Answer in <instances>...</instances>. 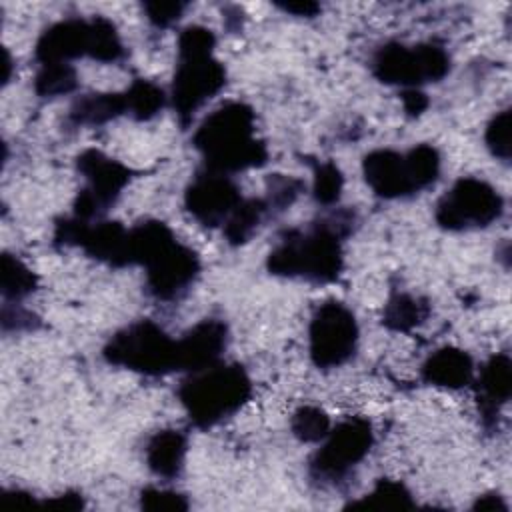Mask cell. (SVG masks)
Masks as SVG:
<instances>
[{
  "label": "cell",
  "instance_id": "26",
  "mask_svg": "<svg viewBox=\"0 0 512 512\" xmlns=\"http://www.w3.org/2000/svg\"><path fill=\"white\" fill-rule=\"evenodd\" d=\"M312 174H314V180H312L314 202L324 208L338 204L344 188V176L338 164L332 160H324V162L318 160L312 164Z\"/></svg>",
  "mask_w": 512,
  "mask_h": 512
},
{
  "label": "cell",
  "instance_id": "6",
  "mask_svg": "<svg viewBox=\"0 0 512 512\" xmlns=\"http://www.w3.org/2000/svg\"><path fill=\"white\" fill-rule=\"evenodd\" d=\"M126 48L108 18L96 14L92 18H64L50 24L36 40L34 60L44 64H70V60L92 58L96 62L114 64L124 60Z\"/></svg>",
  "mask_w": 512,
  "mask_h": 512
},
{
  "label": "cell",
  "instance_id": "10",
  "mask_svg": "<svg viewBox=\"0 0 512 512\" xmlns=\"http://www.w3.org/2000/svg\"><path fill=\"white\" fill-rule=\"evenodd\" d=\"M370 68L382 84L406 90L440 82L450 72L452 62L440 44L420 42L408 46L392 40L374 52Z\"/></svg>",
  "mask_w": 512,
  "mask_h": 512
},
{
  "label": "cell",
  "instance_id": "36",
  "mask_svg": "<svg viewBox=\"0 0 512 512\" xmlns=\"http://www.w3.org/2000/svg\"><path fill=\"white\" fill-rule=\"evenodd\" d=\"M276 6L286 12L294 14L298 18H314L320 12V4L310 2V0H300V2H276Z\"/></svg>",
  "mask_w": 512,
  "mask_h": 512
},
{
  "label": "cell",
  "instance_id": "23",
  "mask_svg": "<svg viewBox=\"0 0 512 512\" xmlns=\"http://www.w3.org/2000/svg\"><path fill=\"white\" fill-rule=\"evenodd\" d=\"M124 92L128 102V116L136 122H148L156 118L168 102L164 88L144 78H136Z\"/></svg>",
  "mask_w": 512,
  "mask_h": 512
},
{
  "label": "cell",
  "instance_id": "15",
  "mask_svg": "<svg viewBox=\"0 0 512 512\" xmlns=\"http://www.w3.org/2000/svg\"><path fill=\"white\" fill-rule=\"evenodd\" d=\"M228 326L220 318H204L178 338V372H200L222 362L228 346Z\"/></svg>",
  "mask_w": 512,
  "mask_h": 512
},
{
  "label": "cell",
  "instance_id": "34",
  "mask_svg": "<svg viewBox=\"0 0 512 512\" xmlns=\"http://www.w3.org/2000/svg\"><path fill=\"white\" fill-rule=\"evenodd\" d=\"M42 504L50 506V508H58V510H80V508H84V498L76 490H66L58 496L42 500Z\"/></svg>",
  "mask_w": 512,
  "mask_h": 512
},
{
  "label": "cell",
  "instance_id": "4",
  "mask_svg": "<svg viewBox=\"0 0 512 512\" xmlns=\"http://www.w3.org/2000/svg\"><path fill=\"white\" fill-rule=\"evenodd\" d=\"M216 36L210 28L190 24L178 34V58L170 86V104L182 130L228 80L224 64L214 58Z\"/></svg>",
  "mask_w": 512,
  "mask_h": 512
},
{
  "label": "cell",
  "instance_id": "35",
  "mask_svg": "<svg viewBox=\"0 0 512 512\" xmlns=\"http://www.w3.org/2000/svg\"><path fill=\"white\" fill-rule=\"evenodd\" d=\"M470 508L474 512H508V504H506L504 496L498 492H486V494L478 496Z\"/></svg>",
  "mask_w": 512,
  "mask_h": 512
},
{
  "label": "cell",
  "instance_id": "39",
  "mask_svg": "<svg viewBox=\"0 0 512 512\" xmlns=\"http://www.w3.org/2000/svg\"><path fill=\"white\" fill-rule=\"evenodd\" d=\"M4 66H6V74H4V84L10 82V68H12V62H10V54L4 50Z\"/></svg>",
  "mask_w": 512,
  "mask_h": 512
},
{
  "label": "cell",
  "instance_id": "8",
  "mask_svg": "<svg viewBox=\"0 0 512 512\" xmlns=\"http://www.w3.org/2000/svg\"><path fill=\"white\" fill-rule=\"evenodd\" d=\"M102 358L144 376H166L178 372V338L154 320H134L106 340Z\"/></svg>",
  "mask_w": 512,
  "mask_h": 512
},
{
  "label": "cell",
  "instance_id": "31",
  "mask_svg": "<svg viewBox=\"0 0 512 512\" xmlns=\"http://www.w3.org/2000/svg\"><path fill=\"white\" fill-rule=\"evenodd\" d=\"M186 6H188L186 2H178V0L176 2H144L142 10L154 28L164 30L180 20Z\"/></svg>",
  "mask_w": 512,
  "mask_h": 512
},
{
  "label": "cell",
  "instance_id": "20",
  "mask_svg": "<svg viewBox=\"0 0 512 512\" xmlns=\"http://www.w3.org/2000/svg\"><path fill=\"white\" fill-rule=\"evenodd\" d=\"M268 218H274V214L264 196L242 198L238 208L222 226V234L230 246H242L256 234V230Z\"/></svg>",
  "mask_w": 512,
  "mask_h": 512
},
{
  "label": "cell",
  "instance_id": "3",
  "mask_svg": "<svg viewBox=\"0 0 512 512\" xmlns=\"http://www.w3.org/2000/svg\"><path fill=\"white\" fill-rule=\"evenodd\" d=\"M192 144L206 170L236 174L268 164V146L256 136L252 106L228 100L214 108L194 130Z\"/></svg>",
  "mask_w": 512,
  "mask_h": 512
},
{
  "label": "cell",
  "instance_id": "7",
  "mask_svg": "<svg viewBox=\"0 0 512 512\" xmlns=\"http://www.w3.org/2000/svg\"><path fill=\"white\" fill-rule=\"evenodd\" d=\"M440 152L432 144H416L406 152L376 148L362 158V176L382 200H402L436 184L440 176Z\"/></svg>",
  "mask_w": 512,
  "mask_h": 512
},
{
  "label": "cell",
  "instance_id": "17",
  "mask_svg": "<svg viewBox=\"0 0 512 512\" xmlns=\"http://www.w3.org/2000/svg\"><path fill=\"white\" fill-rule=\"evenodd\" d=\"M472 356L456 346H442L434 350L420 366V378L436 388L460 390L474 380Z\"/></svg>",
  "mask_w": 512,
  "mask_h": 512
},
{
  "label": "cell",
  "instance_id": "29",
  "mask_svg": "<svg viewBox=\"0 0 512 512\" xmlns=\"http://www.w3.org/2000/svg\"><path fill=\"white\" fill-rule=\"evenodd\" d=\"M510 118H512L510 108H504L488 120L484 130L486 148L496 160L504 164L510 162Z\"/></svg>",
  "mask_w": 512,
  "mask_h": 512
},
{
  "label": "cell",
  "instance_id": "16",
  "mask_svg": "<svg viewBox=\"0 0 512 512\" xmlns=\"http://www.w3.org/2000/svg\"><path fill=\"white\" fill-rule=\"evenodd\" d=\"M474 392L480 422L486 430H494L502 408L512 396V360L506 352L492 354L480 368L478 376L474 374Z\"/></svg>",
  "mask_w": 512,
  "mask_h": 512
},
{
  "label": "cell",
  "instance_id": "38",
  "mask_svg": "<svg viewBox=\"0 0 512 512\" xmlns=\"http://www.w3.org/2000/svg\"><path fill=\"white\" fill-rule=\"evenodd\" d=\"M4 498L10 502V500H16L18 504H32L36 502L34 500V494L22 490V488H10V490H4Z\"/></svg>",
  "mask_w": 512,
  "mask_h": 512
},
{
  "label": "cell",
  "instance_id": "2",
  "mask_svg": "<svg viewBox=\"0 0 512 512\" xmlns=\"http://www.w3.org/2000/svg\"><path fill=\"white\" fill-rule=\"evenodd\" d=\"M132 266L144 268V286L156 302L182 300L200 276L202 264L162 220H142L130 228Z\"/></svg>",
  "mask_w": 512,
  "mask_h": 512
},
{
  "label": "cell",
  "instance_id": "28",
  "mask_svg": "<svg viewBox=\"0 0 512 512\" xmlns=\"http://www.w3.org/2000/svg\"><path fill=\"white\" fill-rule=\"evenodd\" d=\"M304 180L296 176H286V174H270L266 176V202L270 204V210L274 216L282 214L288 210L298 196L304 192Z\"/></svg>",
  "mask_w": 512,
  "mask_h": 512
},
{
  "label": "cell",
  "instance_id": "22",
  "mask_svg": "<svg viewBox=\"0 0 512 512\" xmlns=\"http://www.w3.org/2000/svg\"><path fill=\"white\" fill-rule=\"evenodd\" d=\"M38 288L36 274L16 256L4 252L0 260V294L4 302H22Z\"/></svg>",
  "mask_w": 512,
  "mask_h": 512
},
{
  "label": "cell",
  "instance_id": "33",
  "mask_svg": "<svg viewBox=\"0 0 512 512\" xmlns=\"http://www.w3.org/2000/svg\"><path fill=\"white\" fill-rule=\"evenodd\" d=\"M400 98H402L404 112L408 116H412V118L420 116L428 108V104H430L426 92H422L420 88H406V90L400 92Z\"/></svg>",
  "mask_w": 512,
  "mask_h": 512
},
{
  "label": "cell",
  "instance_id": "5",
  "mask_svg": "<svg viewBox=\"0 0 512 512\" xmlns=\"http://www.w3.org/2000/svg\"><path fill=\"white\" fill-rule=\"evenodd\" d=\"M252 396V380L238 362H218L188 374L178 386V400L192 426L208 430L234 416Z\"/></svg>",
  "mask_w": 512,
  "mask_h": 512
},
{
  "label": "cell",
  "instance_id": "12",
  "mask_svg": "<svg viewBox=\"0 0 512 512\" xmlns=\"http://www.w3.org/2000/svg\"><path fill=\"white\" fill-rule=\"evenodd\" d=\"M504 214L502 194L482 178L462 176L438 200L434 220L442 230L466 232L488 228Z\"/></svg>",
  "mask_w": 512,
  "mask_h": 512
},
{
  "label": "cell",
  "instance_id": "27",
  "mask_svg": "<svg viewBox=\"0 0 512 512\" xmlns=\"http://www.w3.org/2000/svg\"><path fill=\"white\" fill-rule=\"evenodd\" d=\"M330 428V416L318 406H300L290 416V432L304 444L322 442Z\"/></svg>",
  "mask_w": 512,
  "mask_h": 512
},
{
  "label": "cell",
  "instance_id": "32",
  "mask_svg": "<svg viewBox=\"0 0 512 512\" xmlns=\"http://www.w3.org/2000/svg\"><path fill=\"white\" fill-rule=\"evenodd\" d=\"M40 328V318L30 310L22 308L18 302H4L2 304V330L4 332H22V330H36Z\"/></svg>",
  "mask_w": 512,
  "mask_h": 512
},
{
  "label": "cell",
  "instance_id": "13",
  "mask_svg": "<svg viewBox=\"0 0 512 512\" xmlns=\"http://www.w3.org/2000/svg\"><path fill=\"white\" fill-rule=\"evenodd\" d=\"M358 340V320L344 302L326 300L314 310L308 326V354L316 368L344 366L354 358Z\"/></svg>",
  "mask_w": 512,
  "mask_h": 512
},
{
  "label": "cell",
  "instance_id": "25",
  "mask_svg": "<svg viewBox=\"0 0 512 512\" xmlns=\"http://www.w3.org/2000/svg\"><path fill=\"white\" fill-rule=\"evenodd\" d=\"M78 72L72 64H44L34 76V92L40 98H56L74 92Z\"/></svg>",
  "mask_w": 512,
  "mask_h": 512
},
{
  "label": "cell",
  "instance_id": "21",
  "mask_svg": "<svg viewBox=\"0 0 512 512\" xmlns=\"http://www.w3.org/2000/svg\"><path fill=\"white\" fill-rule=\"evenodd\" d=\"M432 312L426 298L408 292H392L382 310V324L392 332H410L422 326Z\"/></svg>",
  "mask_w": 512,
  "mask_h": 512
},
{
  "label": "cell",
  "instance_id": "30",
  "mask_svg": "<svg viewBox=\"0 0 512 512\" xmlns=\"http://www.w3.org/2000/svg\"><path fill=\"white\" fill-rule=\"evenodd\" d=\"M138 504L142 510L150 512H184L188 510V498L176 490L146 486L140 490Z\"/></svg>",
  "mask_w": 512,
  "mask_h": 512
},
{
  "label": "cell",
  "instance_id": "14",
  "mask_svg": "<svg viewBox=\"0 0 512 512\" xmlns=\"http://www.w3.org/2000/svg\"><path fill=\"white\" fill-rule=\"evenodd\" d=\"M242 198L240 186L230 174L202 168L184 190V208L204 228H220Z\"/></svg>",
  "mask_w": 512,
  "mask_h": 512
},
{
  "label": "cell",
  "instance_id": "19",
  "mask_svg": "<svg viewBox=\"0 0 512 512\" xmlns=\"http://www.w3.org/2000/svg\"><path fill=\"white\" fill-rule=\"evenodd\" d=\"M124 114L128 116L126 92H90L72 102L66 124L72 128H98Z\"/></svg>",
  "mask_w": 512,
  "mask_h": 512
},
{
  "label": "cell",
  "instance_id": "37",
  "mask_svg": "<svg viewBox=\"0 0 512 512\" xmlns=\"http://www.w3.org/2000/svg\"><path fill=\"white\" fill-rule=\"evenodd\" d=\"M230 10H232V14H228L224 10V26L230 32H238V30H242V12L236 6H230Z\"/></svg>",
  "mask_w": 512,
  "mask_h": 512
},
{
  "label": "cell",
  "instance_id": "9",
  "mask_svg": "<svg viewBox=\"0 0 512 512\" xmlns=\"http://www.w3.org/2000/svg\"><path fill=\"white\" fill-rule=\"evenodd\" d=\"M374 446L372 422L364 416H348L338 422L320 448L308 460V476L316 486L340 488L350 480Z\"/></svg>",
  "mask_w": 512,
  "mask_h": 512
},
{
  "label": "cell",
  "instance_id": "11",
  "mask_svg": "<svg viewBox=\"0 0 512 512\" xmlns=\"http://www.w3.org/2000/svg\"><path fill=\"white\" fill-rule=\"evenodd\" d=\"M76 172L86 184L74 198L72 216L86 222L102 220L134 178L128 166L96 148H86L76 156Z\"/></svg>",
  "mask_w": 512,
  "mask_h": 512
},
{
  "label": "cell",
  "instance_id": "24",
  "mask_svg": "<svg viewBox=\"0 0 512 512\" xmlns=\"http://www.w3.org/2000/svg\"><path fill=\"white\" fill-rule=\"evenodd\" d=\"M412 506H416V502L404 482L380 478L368 494H364L360 500L350 502L346 508L382 510V508H412Z\"/></svg>",
  "mask_w": 512,
  "mask_h": 512
},
{
  "label": "cell",
  "instance_id": "18",
  "mask_svg": "<svg viewBox=\"0 0 512 512\" xmlns=\"http://www.w3.org/2000/svg\"><path fill=\"white\" fill-rule=\"evenodd\" d=\"M188 452V436L176 428H164L154 432L144 448V458L148 470L162 478L174 480L182 474Z\"/></svg>",
  "mask_w": 512,
  "mask_h": 512
},
{
  "label": "cell",
  "instance_id": "1",
  "mask_svg": "<svg viewBox=\"0 0 512 512\" xmlns=\"http://www.w3.org/2000/svg\"><path fill=\"white\" fill-rule=\"evenodd\" d=\"M356 226L358 214L352 208H336L306 228H288L268 252L266 270L272 276L332 284L344 268V240Z\"/></svg>",
  "mask_w": 512,
  "mask_h": 512
}]
</instances>
